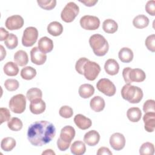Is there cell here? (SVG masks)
Wrapping results in <instances>:
<instances>
[{
    "label": "cell",
    "instance_id": "83f0119b",
    "mask_svg": "<svg viewBox=\"0 0 155 155\" xmlns=\"http://www.w3.org/2000/svg\"><path fill=\"white\" fill-rule=\"evenodd\" d=\"M127 116L128 119L132 122H138L142 116V112L138 107L130 108L127 111Z\"/></svg>",
    "mask_w": 155,
    "mask_h": 155
},
{
    "label": "cell",
    "instance_id": "836d02e7",
    "mask_svg": "<svg viewBox=\"0 0 155 155\" xmlns=\"http://www.w3.org/2000/svg\"><path fill=\"white\" fill-rule=\"evenodd\" d=\"M139 153L141 155H153L154 153V145L151 142H145L140 147Z\"/></svg>",
    "mask_w": 155,
    "mask_h": 155
},
{
    "label": "cell",
    "instance_id": "e0dca14e",
    "mask_svg": "<svg viewBox=\"0 0 155 155\" xmlns=\"http://www.w3.org/2000/svg\"><path fill=\"white\" fill-rule=\"evenodd\" d=\"M74 122L79 128L83 130L89 128L92 125L91 119L81 114H76L74 116Z\"/></svg>",
    "mask_w": 155,
    "mask_h": 155
},
{
    "label": "cell",
    "instance_id": "6da1fadb",
    "mask_svg": "<svg viewBox=\"0 0 155 155\" xmlns=\"http://www.w3.org/2000/svg\"><path fill=\"white\" fill-rule=\"evenodd\" d=\"M55 134L56 128L52 123L47 120L36 121L28 128L27 139L31 145L41 147L51 142Z\"/></svg>",
    "mask_w": 155,
    "mask_h": 155
},
{
    "label": "cell",
    "instance_id": "f35d334b",
    "mask_svg": "<svg viewBox=\"0 0 155 155\" xmlns=\"http://www.w3.org/2000/svg\"><path fill=\"white\" fill-rule=\"evenodd\" d=\"M59 113L61 117L68 119V118H70L73 116V111L70 107L67 105H64L60 108Z\"/></svg>",
    "mask_w": 155,
    "mask_h": 155
},
{
    "label": "cell",
    "instance_id": "f546056e",
    "mask_svg": "<svg viewBox=\"0 0 155 155\" xmlns=\"http://www.w3.org/2000/svg\"><path fill=\"white\" fill-rule=\"evenodd\" d=\"M5 74L9 76H16L19 73V68L17 64L13 62H7L3 68Z\"/></svg>",
    "mask_w": 155,
    "mask_h": 155
},
{
    "label": "cell",
    "instance_id": "8992f818",
    "mask_svg": "<svg viewBox=\"0 0 155 155\" xmlns=\"http://www.w3.org/2000/svg\"><path fill=\"white\" fill-rule=\"evenodd\" d=\"M79 12V6L73 2H70L66 4L62 10L61 18L65 22H71L78 16Z\"/></svg>",
    "mask_w": 155,
    "mask_h": 155
},
{
    "label": "cell",
    "instance_id": "5bb4252c",
    "mask_svg": "<svg viewBox=\"0 0 155 155\" xmlns=\"http://www.w3.org/2000/svg\"><path fill=\"white\" fill-rule=\"evenodd\" d=\"M31 62L38 65H43L47 60L46 53L41 51L37 47H33L30 51Z\"/></svg>",
    "mask_w": 155,
    "mask_h": 155
},
{
    "label": "cell",
    "instance_id": "44dd1931",
    "mask_svg": "<svg viewBox=\"0 0 155 155\" xmlns=\"http://www.w3.org/2000/svg\"><path fill=\"white\" fill-rule=\"evenodd\" d=\"M90 105L94 111L100 112L104 109L105 103L104 99L101 96H96L91 99Z\"/></svg>",
    "mask_w": 155,
    "mask_h": 155
},
{
    "label": "cell",
    "instance_id": "d4e9b609",
    "mask_svg": "<svg viewBox=\"0 0 155 155\" xmlns=\"http://www.w3.org/2000/svg\"><path fill=\"white\" fill-rule=\"evenodd\" d=\"M119 58L120 61L124 63H129L133 59V52L128 47H123L119 51Z\"/></svg>",
    "mask_w": 155,
    "mask_h": 155
},
{
    "label": "cell",
    "instance_id": "ffe728a7",
    "mask_svg": "<svg viewBox=\"0 0 155 155\" xmlns=\"http://www.w3.org/2000/svg\"><path fill=\"white\" fill-rule=\"evenodd\" d=\"M104 69L108 74L114 76L118 73L119 65L115 59H109L105 63Z\"/></svg>",
    "mask_w": 155,
    "mask_h": 155
},
{
    "label": "cell",
    "instance_id": "4fadbf2b",
    "mask_svg": "<svg viewBox=\"0 0 155 155\" xmlns=\"http://www.w3.org/2000/svg\"><path fill=\"white\" fill-rule=\"evenodd\" d=\"M110 144L113 149L116 151L122 150L125 145V138L120 133H113L110 137Z\"/></svg>",
    "mask_w": 155,
    "mask_h": 155
},
{
    "label": "cell",
    "instance_id": "7402d4cb",
    "mask_svg": "<svg viewBox=\"0 0 155 155\" xmlns=\"http://www.w3.org/2000/svg\"><path fill=\"white\" fill-rule=\"evenodd\" d=\"M14 61L20 67L25 66L28 62V54L24 50H18L14 54Z\"/></svg>",
    "mask_w": 155,
    "mask_h": 155
},
{
    "label": "cell",
    "instance_id": "cb8c5ba5",
    "mask_svg": "<svg viewBox=\"0 0 155 155\" xmlns=\"http://www.w3.org/2000/svg\"><path fill=\"white\" fill-rule=\"evenodd\" d=\"M79 96L84 99H87L91 97L94 93V88L89 84H84L81 85L79 88Z\"/></svg>",
    "mask_w": 155,
    "mask_h": 155
},
{
    "label": "cell",
    "instance_id": "5b68a950",
    "mask_svg": "<svg viewBox=\"0 0 155 155\" xmlns=\"http://www.w3.org/2000/svg\"><path fill=\"white\" fill-rule=\"evenodd\" d=\"M122 76L127 84L133 82H141L146 78L145 73L140 68H131L130 67L124 68L122 71Z\"/></svg>",
    "mask_w": 155,
    "mask_h": 155
},
{
    "label": "cell",
    "instance_id": "7bdbcfd3",
    "mask_svg": "<svg viewBox=\"0 0 155 155\" xmlns=\"http://www.w3.org/2000/svg\"><path fill=\"white\" fill-rule=\"evenodd\" d=\"M88 60L89 59L86 58H81L77 61L75 65V69L79 74H83V66Z\"/></svg>",
    "mask_w": 155,
    "mask_h": 155
},
{
    "label": "cell",
    "instance_id": "277c9868",
    "mask_svg": "<svg viewBox=\"0 0 155 155\" xmlns=\"http://www.w3.org/2000/svg\"><path fill=\"white\" fill-rule=\"evenodd\" d=\"M75 133L74 128L70 125L65 126L61 129L60 136L57 140V146L59 150L64 151L69 148Z\"/></svg>",
    "mask_w": 155,
    "mask_h": 155
},
{
    "label": "cell",
    "instance_id": "f6af8a7d",
    "mask_svg": "<svg viewBox=\"0 0 155 155\" xmlns=\"http://www.w3.org/2000/svg\"><path fill=\"white\" fill-rule=\"evenodd\" d=\"M103 154L112 155V152L108 148L102 147L98 149L97 152V155H103Z\"/></svg>",
    "mask_w": 155,
    "mask_h": 155
},
{
    "label": "cell",
    "instance_id": "ac0fdd59",
    "mask_svg": "<svg viewBox=\"0 0 155 155\" xmlns=\"http://www.w3.org/2000/svg\"><path fill=\"white\" fill-rule=\"evenodd\" d=\"M100 140V135L96 130H90L86 133L84 137V142L89 146H95Z\"/></svg>",
    "mask_w": 155,
    "mask_h": 155
},
{
    "label": "cell",
    "instance_id": "60d3db41",
    "mask_svg": "<svg viewBox=\"0 0 155 155\" xmlns=\"http://www.w3.org/2000/svg\"><path fill=\"white\" fill-rule=\"evenodd\" d=\"M143 110L145 113L155 112V102L153 99H148L145 102L143 105Z\"/></svg>",
    "mask_w": 155,
    "mask_h": 155
},
{
    "label": "cell",
    "instance_id": "4dcf8cb0",
    "mask_svg": "<svg viewBox=\"0 0 155 155\" xmlns=\"http://www.w3.org/2000/svg\"><path fill=\"white\" fill-rule=\"evenodd\" d=\"M16 140L12 137H7L1 140V147L5 151H12L16 146Z\"/></svg>",
    "mask_w": 155,
    "mask_h": 155
},
{
    "label": "cell",
    "instance_id": "ee69618b",
    "mask_svg": "<svg viewBox=\"0 0 155 155\" xmlns=\"http://www.w3.org/2000/svg\"><path fill=\"white\" fill-rule=\"evenodd\" d=\"M146 12L151 16L155 15V1H149L145 5Z\"/></svg>",
    "mask_w": 155,
    "mask_h": 155
},
{
    "label": "cell",
    "instance_id": "603a6c76",
    "mask_svg": "<svg viewBox=\"0 0 155 155\" xmlns=\"http://www.w3.org/2000/svg\"><path fill=\"white\" fill-rule=\"evenodd\" d=\"M62 25L58 21H53L47 26L48 33L53 36H58L62 34L63 31Z\"/></svg>",
    "mask_w": 155,
    "mask_h": 155
},
{
    "label": "cell",
    "instance_id": "d6986e66",
    "mask_svg": "<svg viewBox=\"0 0 155 155\" xmlns=\"http://www.w3.org/2000/svg\"><path fill=\"white\" fill-rule=\"evenodd\" d=\"M38 48L39 50L44 53H47L52 51L53 48V41L47 37H42L38 41Z\"/></svg>",
    "mask_w": 155,
    "mask_h": 155
},
{
    "label": "cell",
    "instance_id": "b9f144b4",
    "mask_svg": "<svg viewBox=\"0 0 155 155\" xmlns=\"http://www.w3.org/2000/svg\"><path fill=\"white\" fill-rule=\"evenodd\" d=\"M0 115H1V124L2 123L8 121L10 119V113L8 109L7 108L1 107L0 108Z\"/></svg>",
    "mask_w": 155,
    "mask_h": 155
},
{
    "label": "cell",
    "instance_id": "9c48e42d",
    "mask_svg": "<svg viewBox=\"0 0 155 155\" xmlns=\"http://www.w3.org/2000/svg\"><path fill=\"white\" fill-rule=\"evenodd\" d=\"M38 37V31L34 27H27L22 37V44L24 47H29L33 46L36 42Z\"/></svg>",
    "mask_w": 155,
    "mask_h": 155
},
{
    "label": "cell",
    "instance_id": "e575fe53",
    "mask_svg": "<svg viewBox=\"0 0 155 155\" xmlns=\"http://www.w3.org/2000/svg\"><path fill=\"white\" fill-rule=\"evenodd\" d=\"M26 97L27 99L30 102L34 99H42V92L39 88H31L27 91L26 93Z\"/></svg>",
    "mask_w": 155,
    "mask_h": 155
},
{
    "label": "cell",
    "instance_id": "1f68e13d",
    "mask_svg": "<svg viewBox=\"0 0 155 155\" xmlns=\"http://www.w3.org/2000/svg\"><path fill=\"white\" fill-rule=\"evenodd\" d=\"M36 75V70L32 67L27 66L23 68L21 71V76L25 80H31Z\"/></svg>",
    "mask_w": 155,
    "mask_h": 155
},
{
    "label": "cell",
    "instance_id": "ba28073f",
    "mask_svg": "<svg viewBox=\"0 0 155 155\" xmlns=\"http://www.w3.org/2000/svg\"><path fill=\"white\" fill-rule=\"evenodd\" d=\"M101 71V67L95 62L87 61L83 66V74L88 81L96 79Z\"/></svg>",
    "mask_w": 155,
    "mask_h": 155
},
{
    "label": "cell",
    "instance_id": "d6a6232c",
    "mask_svg": "<svg viewBox=\"0 0 155 155\" xmlns=\"http://www.w3.org/2000/svg\"><path fill=\"white\" fill-rule=\"evenodd\" d=\"M7 126L10 130L14 131H18L22 129L23 124L20 119L16 117H13L8 121Z\"/></svg>",
    "mask_w": 155,
    "mask_h": 155
},
{
    "label": "cell",
    "instance_id": "681fc988",
    "mask_svg": "<svg viewBox=\"0 0 155 155\" xmlns=\"http://www.w3.org/2000/svg\"><path fill=\"white\" fill-rule=\"evenodd\" d=\"M42 155L44 154H51V155H54L55 154V153L51 149H47V150H45L44 151L42 152Z\"/></svg>",
    "mask_w": 155,
    "mask_h": 155
},
{
    "label": "cell",
    "instance_id": "7a4b0ae2",
    "mask_svg": "<svg viewBox=\"0 0 155 155\" xmlns=\"http://www.w3.org/2000/svg\"><path fill=\"white\" fill-rule=\"evenodd\" d=\"M89 44L93 53L97 56L106 54L109 49V45L107 39L100 34H94L90 36Z\"/></svg>",
    "mask_w": 155,
    "mask_h": 155
},
{
    "label": "cell",
    "instance_id": "ab89813d",
    "mask_svg": "<svg viewBox=\"0 0 155 155\" xmlns=\"http://www.w3.org/2000/svg\"><path fill=\"white\" fill-rule=\"evenodd\" d=\"M145 45L148 50L151 52L155 51V35L152 34L149 35L145 39Z\"/></svg>",
    "mask_w": 155,
    "mask_h": 155
},
{
    "label": "cell",
    "instance_id": "484cf974",
    "mask_svg": "<svg viewBox=\"0 0 155 155\" xmlns=\"http://www.w3.org/2000/svg\"><path fill=\"white\" fill-rule=\"evenodd\" d=\"M102 28L105 33L113 34L117 30L118 25L114 20L107 19L103 22Z\"/></svg>",
    "mask_w": 155,
    "mask_h": 155
},
{
    "label": "cell",
    "instance_id": "3957f363",
    "mask_svg": "<svg viewBox=\"0 0 155 155\" xmlns=\"http://www.w3.org/2000/svg\"><path fill=\"white\" fill-rule=\"evenodd\" d=\"M121 96L124 99L130 103L137 104L142 99L143 91L137 86L127 84L121 89Z\"/></svg>",
    "mask_w": 155,
    "mask_h": 155
},
{
    "label": "cell",
    "instance_id": "d590c367",
    "mask_svg": "<svg viewBox=\"0 0 155 155\" xmlns=\"http://www.w3.org/2000/svg\"><path fill=\"white\" fill-rule=\"evenodd\" d=\"M4 44L7 48L10 50H13L18 46V37L13 33H10L8 38L4 41Z\"/></svg>",
    "mask_w": 155,
    "mask_h": 155
},
{
    "label": "cell",
    "instance_id": "52a82bcc",
    "mask_svg": "<svg viewBox=\"0 0 155 155\" xmlns=\"http://www.w3.org/2000/svg\"><path fill=\"white\" fill-rule=\"evenodd\" d=\"M8 105L12 111L15 113H22L26 107V98L22 94L13 96L10 100Z\"/></svg>",
    "mask_w": 155,
    "mask_h": 155
},
{
    "label": "cell",
    "instance_id": "8fae6325",
    "mask_svg": "<svg viewBox=\"0 0 155 155\" xmlns=\"http://www.w3.org/2000/svg\"><path fill=\"white\" fill-rule=\"evenodd\" d=\"M81 27L87 30H95L99 27L100 20L95 16L85 15L80 19Z\"/></svg>",
    "mask_w": 155,
    "mask_h": 155
},
{
    "label": "cell",
    "instance_id": "8d00e7d4",
    "mask_svg": "<svg viewBox=\"0 0 155 155\" xmlns=\"http://www.w3.org/2000/svg\"><path fill=\"white\" fill-rule=\"evenodd\" d=\"M37 3L39 6L47 10H50L54 8L56 5V0H38Z\"/></svg>",
    "mask_w": 155,
    "mask_h": 155
},
{
    "label": "cell",
    "instance_id": "7dc6e473",
    "mask_svg": "<svg viewBox=\"0 0 155 155\" xmlns=\"http://www.w3.org/2000/svg\"><path fill=\"white\" fill-rule=\"evenodd\" d=\"M79 2L84 4L85 6L92 7V6H94L97 2V0H85V1H79Z\"/></svg>",
    "mask_w": 155,
    "mask_h": 155
},
{
    "label": "cell",
    "instance_id": "30bf717a",
    "mask_svg": "<svg viewBox=\"0 0 155 155\" xmlns=\"http://www.w3.org/2000/svg\"><path fill=\"white\" fill-rule=\"evenodd\" d=\"M97 89L107 96H113L115 94L116 88L114 84L108 79L102 78L96 84Z\"/></svg>",
    "mask_w": 155,
    "mask_h": 155
},
{
    "label": "cell",
    "instance_id": "2e32d148",
    "mask_svg": "<svg viewBox=\"0 0 155 155\" xmlns=\"http://www.w3.org/2000/svg\"><path fill=\"white\" fill-rule=\"evenodd\" d=\"M144 128L147 132H153L155 128V112L145 113L143 116Z\"/></svg>",
    "mask_w": 155,
    "mask_h": 155
},
{
    "label": "cell",
    "instance_id": "bcb514c9",
    "mask_svg": "<svg viewBox=\"0 0 155 155\" xmlns=\"http://www.w3.org/2000/svg\"><path fill=\"white\" fill-rule=\"evenodd\" d=\"M0 32H1V38H0L1 41H5L10 35L8 32L7 30H5L3 27L0 28Z\"/></svg>",
    "mask_w": 155,
    "mask_h": 155
},
{
    "label": "cell",
    "instance_id": "f1b7e54d",
    "mask_svg": "<svg viewBox=\"0 0 155 155\" xmlns=\"http://www.w3.org/2000/svg\"><path fill=\"white\" fill-rule=\"evenodd\" d=\"M70 150L73 154L82 155L85 153L86 147L82 141L76 140L71 144Z\"/></svg>",
    "mask_w": 155,
    "mask_h": 155
},
{
    "label": "cell",
    "instance_id": "c3c4849f",
    "mask_svg": "<svg viewBox=\"0 0 155 155\" xmlns=\"http://www.w3.org/2000/svg\"><path fill=\"white\" fill-rule=\"evenodd\" d=\"M0 48H1V61H2L6 56V51L4 48V47L2 45H0Z\"/></svg>",
    "mask_w": 155,
    "mask_h": 155
},
{
    "label": "cell",
    "instance_id": "4316f807",
    "mask_svg": "<svg viewBox=\"0 0 155 155\" xmlns=\"http://www.w3.org/2000/svg\"><path fill=\"white\" fill-rule=\"evenodd\" d=\"M149 19L144 15H139L133 20V25L139 29L147 27L149 24Z\"/></svg>",
    "mask_w": 155,
    "mask_h": 155
},
{
    "label": "cell",
    "instance_id": "9a60e30c",
    "mask_svg": "<svg viewBox=\"0 0 155 155\" xmlns=\"http://www.w3.org/2000/svg\"><path fill=\"white\" fill-rule=\"evenodd\" d=\"M29 108L33 114H39L45 110L46 104L42 99H36L30 102Z\"/></svg>",
    "mask_w": 155,
    "mask_h": 155
},
{
    "label": "cell",
    "instance_id": "74e56055",
    "mask_svg": "<svg viewBox=\"0 0 155 155\" xmlns=\"http://www.w3.org/2000/svg\"><path fill=\"white\" fill-rule=\"evenodd\" d=\"M4 87L5 88L10 91H13L16 90L19 86V82L14 79H8L4 82Z\"/></svg>",
    "mask_w": 155,
    "mask_h": 155
},
{
    "label": "cell",
    "instance_id": "7c38bea8",
    "mask_svg": "<svg viewBox=\"0 0 155 155\" xmlns=\"http://www.w3.org/2000/svg\"><path fill=\"white\" fill-rule=\"evenodd\" d=\"M24 19L21 16L13 15L7 18L5 25L7 29L10 30H15L22 28L24 25Z\"/></svg>",
    "mask_w": 155,
    "mask_h": 155
}]
</instances>
